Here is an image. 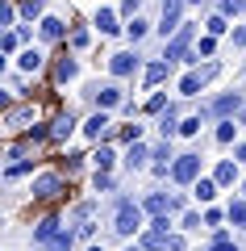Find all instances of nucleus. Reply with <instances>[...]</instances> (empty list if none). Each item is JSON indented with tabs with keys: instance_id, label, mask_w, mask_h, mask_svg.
<instances>
[{
	"instance_id": "f257e3e1",
	"label": "nucleus",
	"mask_w": 246,
	"mask_h": 251,
	"mask_svg": "<svg viewBox=\"0 0 246 251\" xmlns=\"http://www.w3.org/2000/svg\"><path fill=\"white\" fill-rule=\"evenodd\" d=\"M42 117H46L42 100H25V105H9L4 109V126H9L13 134H21V130H29V126H42Z\"/></svg>"
},
{
	"instance_id": "f03ea898",
	"label": "nucleus",
	"mask_w": 246,
	"mask_h": 251,
	"mask_svg": "<svg viewBox=\"0 0 246 251\" xmlns=\"http://www.w3.org/2000/svg\"><path fill=\"white\" fill-rule=\"evenodd\" d=\"M63 188H67L63 172H42V176L34 180V201H59Z\"/></svg>"
},
{
	"instance_id": "7ed1b4c3",
	"label": "nucleus",
	"mask_w": 246,
	"mask_h": 251,
	"mask_svg": "<svg viewBox=\"0 0 246 251\" xmlns=\"http://www.w3.org/2000/svg\"><path fill=\"white\" fill-rule=\"evenodd\" d=\"M142 214H146L142 205L121 201V205H117V218H113V230H117V234H134V230H142Z\"/></svg>"
},
{
	"instance_id": "20e7f679",
	"label": "nucleus",
	"mask_w": 246,
	"mask_h": 251,
	"mask_svg": "<svg viewBox=\"0 0 246 251\" xmlns=\"http://www.w3.org/2000/svg\"><path fill=\"white\" fill-rule=\"evenodd\" d=\"M171 180H176V184H196V180H201V155H176Z\"/></svg>"
},
{
	"instance_id": "39448f33",
	"label": "nucleus",
	"mask_w": 246,
	"mask_h": 251,
	"mask_svg": "<svg viewBox=\"0 0 246 251\" xmlns=\"http://www.w3.org/2000/svg\"><path fill=\"white\" fill-rule=\"evenodd\" d=\"M184 4H188V0H163V25H158V34H163V38H167V34H179V25H184V21H179Z\"/></svg>"
},
{
	"instance_id": "423d86ee",
	"label": "nucleus",
	"mask_w": 246,
	"mask_h": 251,
	"mask_svg": "<svg viewBox=\"0 0 246 251\" xmlns=\"http://www.w3.org/2000/svg\"><path fill=\"white\" fill-rule=\"evenodd\" d=\"M188 42H192V25H179V34H171V42H167V63L188 59Z\"/></svg>"
},
{
	"instance_id": "0eeeda50",
	"label": "nucleus",
	"mask_w": 246,
	"mask_h": 251,
	"mask_svg": "<svg viewBox=\"0 0 246 251\" xmlns=\"http://www.w3.org/2000/svg\"><path fill=\"white\" fill-rule=\"evenodd\" d=\"M84 134H88L92 143H100V138H109V113H105V109H96V113H92L88 122H84Z\"/></svg>"
},
{
	"instance_id": "6e6552de",
	"label": "nucleus",
	"mask_w": 246,
	"mask_h": 251,
	"mask_svg": "<svg viewBox=\"0 0 246 251\" xmlns=\"http://www.w3.org/2000/svg\"><path fill=\"white\" fill-rule=\"evenodd\" d=\"M109 72H113V75H134V72H138V54H130V50L113 54V59H109Z\"/></svg>"
},
{
	"instance_id": "1a4fd4ad",
	"label": "nucleus",
	"mask_w": 246,
	"mask_h": 251,
	"mask_svg": "<svg viewBox=\"0 0 246 251\" xmlns=\"http://www.w3.org/2000/svg\"><path fill=\"white\" fill-rule=\"evenodd\" d=\"M238 109H242V97H238V92H225V97L213 100L209 113H213V117H229V113H238Z\"/></svg>"
},
{
	"instance_id": "9d476101",
	"label": "nucleus",
	"mask_w": 246,
	"mask_h": 251,
	"mask_svg": "<svg viewBox=\"0 0 246 251\" xmlns=\"http://www.w3.org/2000/svg\"><path fill=\"white\" fill-rule=\"evenodd\" d=\"M75 59H71V54H59V59H54V84H67V80H75Z\"/></svg>"
},
{
	"instance_id": "9b49d317",
	"label": "nucleus",
	"mask_w": 246,
	"mask_h": 251,
	"mask_svg": "<svg viewBox=\"0 0 246 251\" xmlns=\"http://www.w3.org/2000/svg\"><path fill=\"white\" fill-rule=\"evenodd\" d=\"M59 230H63L59 218H42V222H34V243H50Z\"/></svg>"
},
{
	"instance_id": "f8f14e48",
	"label": "nucleus",
	"mask_w": 246,
	"mask_h": 251,
	"mask_svg": "<svg viewBox=\"0 0 246 251\" xmlns=\"http://www.w3.org/2000/svg\"><path fill=\"white\" fill-rule=\"evenodd\" d=\"M171 205H176L171 197H163V193H150V197H146V205H142V209H146V214H155V218H163V214H167Z\"/></svg>"
},
{
	"instance_id": "ddd939ff",
	"label": "nucleus",
	"mask_w": 246,
	"mask_h": 251,
	"mask_svg": "<svg viewBox=\"0 0 246 251\" xmlns=\"http://www.w3.org/2000/svg\"><path fill=\"white\" fill-rule=\"evenodd\" d=\"M71 130H75V117H71V113H59V117L50 122V138H59V143L71 134Z\"/></svg>"
},
{
	"instance_id": "4468645a",
	"label": "nucleus",
	"mask_w": 246,
	"mask_h": 251,
	"mask_svg": "<svg viewBox=\"0 0 246 251\" xmlns=\"http://www.w3.org/2000/svg\"><path fill=\"white\" fill-rule=\"evenodd\" d=\"M213 180H217V184H234L238 180V159H221L217 172H213Z\"/></svg>"
},
{
	"instance_id": "2eb2a0df",
	"label": "nucleus",
	"mask_w": 246,
	"mask_h": 251,
	"mask_svg": "<svg viewBox=\"0 0 246 251\" xmlns=\"http://www.w3.org/2000/svg\"><path fill=\"white\" fill-rule=\"evenodd\" d=\"M96 105H100V109H113V105H121V88H117V84H105V88L96 92Z\"/></svg>"
},
{
	"instance_id": "dca6fc26",
	"label": "nucleus",
	"mask_w": 246,
	"mask_h": 251,
	"mask_svg": "<svg viewBox=\"0 0 246 251\" xmlns=\"http://www.w3.org/2000/svg\"><path fill=\"white\" fill-rule=\"evenodd\" d=\"M38 25H42V38H46V42H59V38H63V21H59V17H42Z\"/></svg>"
},
{
	"instance_id": "f3484780",
	"label": "nucleus",
	"mask_w": 246,
	"mask_h": 251,
	"mask_svg": "<svg viewBox=\"0 0 246 251\" xmlns=\"http://www.w3.org/2000/svg\"><path fill=\"white\" fill-rule=\"evenodd\" d=\"M201 84H204L201 72H188L184 80H179V92H184V97H196V92H201Z\"/></svg>"
},
{
	"instance_id": "a211bd4d",
	"label": "nucleus",
	"mask_w": 246,
	"mask_h": 251,
	"mask_svg": "<svg viewBox=\"0 0 246 251\" xmlns=\"http://www.w3.org/2000/svg\"><path fill=\"white\" fill-rule=\"evenodd\" d=\"M213 197H217V180H196V201H201V205H209Z\"/></svg>"
},
{
	"instance_id": "6ab92c4d",
	"label": "nucleus",
	"mask_w": 246,
	"mask_h": 251,
	"mask_svg": "<svg viewBox=\"0 0 246 251\" xmlns=\"http://www.w3.org/2000/svg\"><path fill=\"white\" fill-rule=\"evenodd\" d=\"M158 130H163V138H171V134H179V122H176V109L167 105V113L158 117Z\"/></svg>"
},
{
	"instance_id": "aec40b11",
	"label": "nucleus",
	"mask_w": 246,
	"mask_h": 251,
	"mask_svg": "<svg viewBox=\"0 0 246 251\" xmlns=\"http://www.w3.org/2000/svg\"><path fill=\"white\" fill-rule=\"evenodd\" d=\"M71 243H75V234H71V230H67V226H63V230H59V234H54V239H50V243H46V247H50V251H71Z\"/></svg>"
},
{
	"instance_id": "412c9836",
	"label": "nucleus",
	"mask_w": 246,
	"mask_h": 251,
	"mask_svg": "<svg viewBox=\"0 0 246 251\" xmlns=\"http://www.w3.org/2000/svg\"><path fill=\"white\" fill-rule=\"evenodd\" d=\"M96 29H100V34H113V29H117V13L113 9H100L96 13Z\"/></svg>"
},
{
	"instance_id": "4be33fe9",
	"label": "nucleus",
	"mask_w": 246,
	"mask_h": 251,
	"mask_svg": "<svg viewBox=\"0 0 246 251\" xmlns=\"http://www.w3.org/2000/svg\"><path fill=\"white\" fill-rule=\"evenodd\" d=\"M167 67H171V63H163V59L150 63V67H146V84H163V80H167Z\"/></svg>"
},
{
	"instance_id": "5701e85b",
	"label": "nucleus",
	"mask_w": 246,
	"mask_h": 251,
	"mask_svg": "<svg viewBox=\"0 0 246 251\" xmlns=\"http://www.w3.org/2000/svg\"><path fill=\"white\" fill-rule=\"evenodd\" d=\"M113 159H117V155L109 151V147H100V151L92 155V168H96V172H109V168H113Z\"/></svg>"
},
{
	"instance_id": "b1692460",
	"label": "nucleus",
	"mask_w": 246,
	"mask_h": 251,
	"mask_svg": "<svg viewBox=\"0 0 246 251\" xmlns=\"http://www.w3.org/2000/svg\"><path fill=\"white\" fill-rule=\"evenodd\" d=\"M42 50H25V54H21V72H38V67H42Z\"/></svg>"
},
{
	"instance_id": "393cba45",
	"label": "nucleus",
	"mask_w": 246,
	"mask_h": 251,
	"mask_svg": "<svg viewBox=\"0 0 246 251\" xmlns=\"http://www.w3.org/2000/svg\"><path fill=\"white\" fill-rule=\"evenodd\" d=\"M142 159H146V147H142V143H130V151H125V163H130V168H142Z\"/></svg>"
},
{
	"instance_id": "a878e982",
	"label": "nucleus",
	"mask_w": 246,
	"mask_h": 251,
	"mask_svg": "<svg viewBox=\"0 0 246 251\" xmlns=\"http://www.w3.org/2000/svg\"><path fill=\"white\" fill-rule=\"evenodd\" d=\"M225 218H229V222H234V226H246V201H234Z\"/></svg>"
},
{
	"instance_id": "bb28decb",
	"label": "nucleus",
	"mask_w": 246,
	"mask_h": 251,
	"mask_svg": "<svg viewBox=\"0 0 246 251\" xmlns=\"http://www.w3.org/2000/svg\"><path fill=\"white\" fill-rule=\"evenodd\" d=\"M225 29H229L225 13H217V17H209V34H213V38H221V34H225Z\"/></svg>"
},
{
	"instance_id": "cd10ccee",
	"label": "nucleus",
	"mask_w": 246,
	"mask_h": 251,
	"mask_svg": "<svg viewBox=\"0 0 246 251\" xmlns=\"http://www.w3.org/2000/svg\"><path fill=\"white\" fill-rule=\"evenodd\" d=\"M42 4H46V0H21V17H29V21H34L38 13H42Z\"/></svg>"
},
{
	"instance_id": "c85d7f7f",
	"label": "nucleus",
	"mask_w": 246,
	"mask_h": 251,
	"mask_svg": "<svg viewBox=\"0 0 246 251\" xmlns=\"http://www.w3.org/2000/svg\"><path fill=\"white\" fill-rule=\"evenodd\" d=\"M88 42H92V34H88V29H71V50H84Z\"/></svg>"
},
{
	"instance_id": "c756f323",
	"label": "nucleus",
	"mask_w": 246,
	"mask_h": 251,
	"mask_svg": "<svg viewBox=\"0 0 246 251\" xmlns=\"http://www.w3.org/2000/svg\"><path fill=\"white\" fill-rule=\"evenodd\" d=\"M234 134H238L234 122H221V126H217V143H234Z\"/></svg>"
},
{
	"instance_id": "7c9ffc66",
	"label": "nucleus",
	"mask_w": 246,
	"mask_h": 251,
	"mask_svg": "<svg viewBox=\"0 0 246 251\" xmlns=\"http://www.w3.org/2000/svg\"><path fill=\"white\" fill-rule=\"evenodd\" d=\"M125 29H130V38H134V42H138V38L146 34V21H142V17H134V21H130V25H125Z\"/></svg>"
},
{
	"instance_id": "2f4dec72",
	"label": "nucleus",
	"mask_w": 246,
	"mask_h": 251,
	"mask_svg": "<svg viewBox=\"0 0 246 251\" xmlns=\"http://www.w3.org/2000/svg\"><path fill=\"white\" fill-rule=\"evenodd\" d=\"M13 17H17V9L4 0V4H0V25H13Z\"/></svg>"
},
{
	"instance_id": "473e14b6",
	"label": "nucleus",
	"mask_w": 246,
	"mask_h": 251,
	"mask_svg": "<svg viewBox=\"0 0 246 251\" xmlns=\"http://www.w3.org/2000/svg\"><path fill=\"white\" fill-rule=\"evenodd\" d=\"M179 134H201V117H188V122H179Z\"/></svg>"
},
{
	"instance_id": "72a5a7b5",
	"label": "nucleus",
	"mask_w": 246,
	"mask_h": 251,
	"mask_svg": "<svg viewBox=\"0 0 246 251\" xmlns=\"http://www.w3.org/2000/svg\"><path fill=\"white\" fill-rule=\"evenodd\" d=\"M105 188H113V176L109 172H96V193H105Z\"/></svg>"
},
{
	"instance_id": "f704fd0d",
	"label": "nucleus",
	"mask_w": 246,
	"mask_h": 251,
	"mask_svg": "<svg viewBox=\"0 0 246 251\" xmlns=\"http://www.w3.org/2000/svg\"><path fill=\"white\" fill-rule=\"evenodd\" d=\"M209 251H238V247H234V243H229V239H225V234H217V243H213V247H209Z\"/></svg>"
},
{
	"instance_id": "c9c22d12",
	"label": "nucleus",
	"mask_w": 246,
	"mask_h": 251,
	"mask_svg": "<svg viewBox=\"0 0 246 251\" xmlns=\"http://www.w3.org/2000/svg\"><path fill=\"white\" fill-rule=\"evenodd\" d=\"M138 4H142V0H121V13H125V17H138Z\"/></svg>"
},
{
	"instance_id": "e433bc0d",
	"label": "nucleus",
	"mask_w": 246,
	"mask_h": 251,
	"mask_svg": "<svg viewBox=\"0 0 246 251\" xmlns=\"http://www.w3.org/2000/svg\"><path fill=\"white\" fill-rule=\"evenodd\" d=\"M201 226V214H184V230H196Z\"/></svg>"
},
{
	"instance_id": "4c0bfd02",
	"label": "nucleus",
	"mask_w": 246,
	"mask_h": 251,
	"mask_svg": "<svg viewBox=\"0 0 246 251\" xmlns=\"http://www.w3.org/2000/svg\"><path fill=\"white\" fill-rule=\"evenodd\" d=\"M213 46H217V42H213V34H209V38H201V54H204V59L213 54Z\"/></svg>"
},
{
	"instance_id": "58836bf2",
	"label": "nucleus",
	"mask_w": 246,
	"mask_h": 251,
	"mask_svg": "<svg viewBox=\"0 0 246 251\" xmlns=\"http://www.w3.org/2000/svg\"><path fill=\"white\" fill-rule=\"evenodd\" d=\"M238 159H246V143H242V147H238Z\"/></svg>"
},
{
	"instance_id": "ea45409f",
	"label": "nucleus",
	"mask_w": 246,
	"mask_h": 251,
	"mask_svg": "<svg viewBox=\"0 0 246 251\" xmlns=\"http://www.w3.org/2000/svg\"><path fill=\"white\" fill-rule=\"evenodd\" d=\"M188 4H204V0H188Z\"/></svg>"
},
{
	"instance_id": "a19ab883",
	"label": "nucleus",
	"mask_w": 246,
	"mask_h": 251,
	"mask_svg": "<svg viewBox=\"0 0 246 251\" xmlns=\"http://www.w3.org/2000/svg\"><path fill=\"white\" fill-rule=\"evenodd\" d=\"M242 122H246V109H242Z\"/></svg>"
},
{
	"instance_id": "79ce46f5",
	"label": "nucleus",
	"mask_w": 246,
	"mask_h": 251,
	"mask_svg": "<svg viewBox=\"0 0 246 251\" xmlns=\"http://www.w3.org/2000/svg\"><path fill=\"white\" fill-rule=\"evenodd\" d=\"M130 251H138V247H130Z\"/></svg>"
},
{
	"instance_id": "37998d69",
	"label": "nucleus",
	"mask_w": 246,
	"mask_h": 251,
	"mask_svg": "<svg viewBox=\"0 0 246 251\" xmlns=\"http://www.w3.org/2000/svg\"><path fill=\"white\" fill-rule=\"evenodd\" d=\"M242 188H246V184H242Z\"/></svg>"
}]
</instances>
